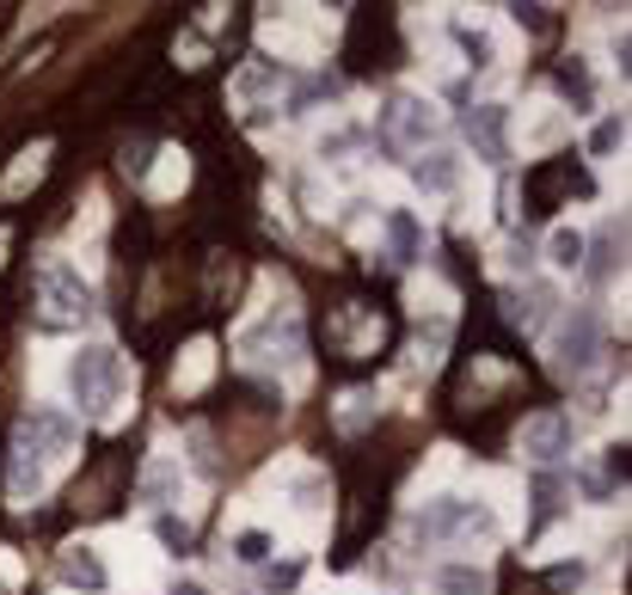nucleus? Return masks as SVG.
Wrapping results in <instances>:
<instances>
[{"mask_svg": "<svg viewBox=\"0 0 632 595\" xmlns=\"http://www.w3.org/2000/svg\"><path fill=\"white\" fill-rule=\"evenodd\" d=\"M620 142H626V123H620V117H602V123H595V135H590V154L602 160V154H614Z\"/></svg>", "mask_w": 632, "mask_h": 595, "instance_id": "4be33fe9", "label": "nucleus"}, {"mask_svg": "<svg viewBox=\"0 0 632 595\" xmlns=\"http://www.w3.org/2000/svg\"><path fill=\"white\" fill-rule=\"evenodd\" d=\"M0 252H7V227H0Z\"/></svg>", "mask_w": 632, "mask_h": 595, "instance_id": "c85d7f7f", "label": "nucleus"}, {"mask_svg": "<svg viewBox=\"0 0 632 595\" xmlns=\"http://www.w3.org/2000/svg\"><path fill=\"white\" fill-rule=\"evenodd\" d=\"M540 307H547V295H510V326H522V331H534L540 326Z\"/></svg>", "mask_w": 632, "mask_h": 595, "instance_id": "aec40b11", "label": "nucleus"}, {"mask_svg": "<svg viewBox=\"0 0 632 595\" xmlns=\"http://www.w3.org/2000/svg\"><path fill=\"white\" fill-rule=\"evenodd\" d=\"M369 411H375V393H369V387H356V393H344L338 423H344V430H363V423H369Z\"/></svg>", "mask_w": 632, "mask_h": 595, "instance_id": "6ab92c4d", "label": "nucleus"}, {"mask_svg": "<svg viewBox=\"0 0 632 595\" xmlns=\"http://www.w3.org/2000/svg\"><path fill=\"white\" fill-rule=\"evenodd\" d=\"M590 277H595V283L614 277V227H602V239H595V265H590Z\"/></svg>", "mask_w": 632, "mask_h": 595, "instance_id": "b1692460", "label": "nucleus"}, {"mask_svg": "<svg viewBox=\"0 0 632 595\" xmlns=\"http://www.w3.org/2000/svg\"><path fill=\"white\" fill-rule=\"evenodd\" d=\"M160 160H166V173H160L154 191H179V185H185V154H179V147H166Z\"/></svg>", "mask_w": 632, "mask_h": 595, "instance_id": "a878e982", "label": "nucleus"}, {"mask_svg": "<svg viewBox=\"0 0 632 595\" xmlns=\"http://www.w3.org/2000/svg\"><path fill=\"white\" fill-rule=\"evenodd\" d=\"M503 130H510V111L503 105H473L467 111V142H473L486 160H510V135Z\"/></svg>", "mask_w": 632, "mask_h": 595, "instance_id": "9d476101", "label": "nucleus"}, {"mask_svg": "<svg viewBox=\"0 0 632 595\" xmlns=\"http://www.w3.org/2000/svg\"><path fill=\"white\" fill-rule=\"evenodd\" d=\"M387 234H394L399 258H418V222H411L406 209H394V222H387Z\"/></svg>", "mask_w": 632, "mask_h": 595, "instance_id": "412c9836", "label": "nucleus"}, {"mask_svg": "<svg viewBox=\"0 0 632 595\" xmlns=\"http://www.w3.org/2000/svg\"><path fill=\"white\" fill-rule=\"evenodd\" d=\"M595 338H602L595 314H571L565 326H559V338H553L559 369H590V362H595Z\"/></svg>", "mask_w": 632, "mask_h": 595, "instance_id": "1a4fd4ad", "label": "nucleus"}, {"mask_svg": "<svg viewBox=\"0 0 632 595\" xmlns=\"http://www.w3.org/2000/svg\"><path fill=\"white\" fill-rule=\"evenodd\" d=\"M381 130H387L394 147H424V142L442 135V111H436L430 99H418V93H394L387 111H381Z\"/></svg>", "mask_w": 632, "mask_h": 595, "instance_id": "39448f33", "label": "nucleus"}, {"mask_svg": "<svg viewBox=\"0 0 632 595\" xmlns=\"http://www.w3.org/2000/svg\"><path fill=\"white\" fill-rule=\"evenodd\" d=\"M559 93L571 99V111H590V74H583V62L559 68Z\"/></svg>", "mask_w": 632, "mask_h": 595, "instance_id": "a211bd4d", "label": "nucleus"}, {"mask_svg": "<svg viewBox=\"0 0 632 595\" xmlns=\"http://www.w3.org/2000/svg\"><path fill=\"white\" fill-rule=\"evenodd\" d=\"M19 430H26V437L38 442V449L50 454L55 466H62L68 454L80 449V418H68V411H55V406H38V411H26V418H19Z\"/></svg>", "mask_w": 632, "mask_h": 595, "instance_id": "423d86ee", "label": "nucleus"}, {"mask_svg": "<svg viewBox=\"0 0 632 595\" xmlns=\"http://www.w3.org/2000/svg\"><path fill=\"white\" fill-rule=\"evenodd\" d=\"M0 595H13V583H7V577H0Z\"/></svg>", "mask_w": 632, "mask_h": 595, "instance_id": "cd10ccee", "label": "nucleus"}, {"mask_svg": "<svg viewBox=\"0 0 632 595\" xmlns=\"http://www.w3.org/2000/svg\"><path fill=\"white\" fill-rule=\"evenodd\" d=\"M271 546H277L271 534H258V529H252V534H239V541H234V553L246 558V565H264V558H271Z\"/></svg>", "mask_w": 632, "mask_h": 595, "instance_id": "5701e85b", "label": "nucleus"}, {"mask_svg": "<svg viewBox=\"0 0 632 595\" xmlns=\"http://www.w3.org/2000/svg\"><path fill=\"white\" fill-rule=\"evenodd\" d=\"M38 283H43V319H50V326H80V319H93L99 295H93V283L80 277V265L50 258Z\"/></svg>", "mask_w": 632, "mask_h": 595, "instance_id": "7ed1b4c3", "label": "nucleus"}, {"mask_svg": "<svg viewBox=\"0 0 632 595\" xmlns=\"http://www.w3.org/2000/svg\"><path fill=\"white\" fill-rule=\"evenodd\" d=\"M55 577H62L68 589H86V595H99V589L111 583L93 546H62V558H55Z\"/></svg>", "mask_w": 632, "mask_h": 595, "instance_id": "f8f14e48", "label": "nucleus"}, {"mask_svg": "<svg viewBox=\"0 0 632 595\" xmlns=\"http://www.w3.org/2000/svg\"><path fill=\"white\" fill-rule=\"evenodd\" d=\"M68 393H74L80 418L111 423L118 406L130 399V362H123L111 345H80L74 357H68Z\"/></svg>", "mask_w": 632, "mask_h": 595, "instance_id": "f257e3e1", "label": "nucleus"}, {"mask_svg": "<svg viewBox=\"0 0 632 595\" xmlns=\"http://www.w3.org/2000/svg\"><path fill=\"white\" fill-rule=\"evenodd\" d=\"M50 479H55V461L26 437V430H13V497L19 503L43 497V491H50Z\"/></svg>", "mask_w": 632, "mask_h": 595, "instance_id": "6e6552de", "label": "nucleus"}, {"mask_svg": "<svg viewBox=\"0 0 632 595\" xmlns=\"http://www.w3.org/2000/svg\"><path fill=\"white\" fill-rule=\"evenodd\" d=\"M436 589L442 595H486V571L479 565H442L436 571Z\"/></svg>", "mask_w": 632, "mask_h": 595, "instance_id": "dca6fc26", "label": "nucleus"}, {"mask_svg": "<svg viewBox=\"0 0 632 595\" xmlns=\"http://www.w3.org/2000/svg\"><path fill=\"white\" fill-rule=\"evenodd\" d=\"M154 534H160L166 546H179V553H191V529H185L179 516H154Z\"/></svg>", "mask_w": 632, "mask_h": 595, "instance_id": "393cba45", "label": "nucleus"}, {"mask_svg": "<svg viewBox=\"0 0 632 595\" xmlns=\"http://www.w3.org/2000/svg\"><path fill=\"white\" fill-rule=\"evenodd\" d=\"M43 160H50V142H31L26 154H19V166H13V178H7V197H19V191L31 185V178L43 173Z\"/></svg>", "mask_w": 632, "mask_h": 595, "instance_id": "f3484780", "label": "nucleus"}, {"mask_svg": "<svg viewBox=\"0 0 632 595\" xmlns=\"http://www.w3.org/2000/svg\"><path fill=\"white\" fill-rule=\"evenodd\" d=\"M411 534H424L430 546H473V541H498V510L491 503H467V497H436L411 516Z\"/></svg>", "mask_w": 632, "mask_h": 595, "instance_id": "f03ea898", "label": "nucleus"}, {"mask_svg": "<svg viewBox=\"0 0 632 595\" xmlns=\"http://www.w3.org/2000/svg\"><path fill=\"white\" fill-rule=\"evenodd\" d=\"M179 491H185V466L172 461V454H154L142 473V503L166 516V503H179Z\"/></svg>", "mask_w": 632, "mask_h": 595, "instance_id": "9b49d317", "label": "nucleus"}, {"mask_svg": "<svg viewBox=\"0 0 632 595\" xmlns=\"http://www.w3.org/2000/svg\"><path fill=\"white\" fill-rule=\"evenodd\" d=\"M411 178H418V191H455V185H461V154L430 147V154L411 166Z\"/></svg>", "mask_w": 632, "mask_h": 595, "instance_id": "ddd939ff", "label": "nucleus"}, {"mask_svg": "<svg viewBox=\"0 0 632 595\" xmlns=\"http://www.w3.org/2000/svg\"><path fill=\"white\" fill-rule=\"evenodd\" d=\"M547 265L553 270H578L583 265V234L578 227H553V239H547Z\"/></svg>", "mask_w": 632, "mask_h": 595, "instance_id": "2eb2a0df", "label": "nucleus"}, {"mask_svg": "<svg viewBox=\"0 0 632 595\" xmlns=\"http://www.w3.org/2000/svg\"><path fill=\"white\" fill-rule=\"evenodd\" d=\"M516 442H522L528 461H565V454H571V418H565V411H534Z\"/></svg>", "mask_w": 632, "mask_h": 595, "instance_id": "0eeeda50", "label": "nucleus"}, {"mask_svg": "<svg viewBox=\"0 0 632 595\" xmlns=\"http://www.w3.org/2000/svg\"><path fill=\"white\" fill-rule=\"evenodd\" d=\"M239 357L258 362V369H264V362H295V357H302V319H295L289 307H283V314L271 307V314L239 338Z\"/></svg>", "mask_w": 632, "mask_h": 595, "instance_id": "20e7f679", "label": "nucleus"}, {"mask_svg": "<svg viewBox=\"0 0 632 595\" xmlns=\"http://www.w3.org/2000/svg\"><path fill=\"white\" fill-rule=\"evenodd\" d=\"M210 375H215V345H210V338H197V345L185 350V369L172 375V387H179V393H197Z\"/></svg>", "mask_w": 632, "mask_h": 595, "instance_id": "4468645a", "label": "nucleus"}, {"mask_svg": "<svg viewBox=\"0 0 632 595\" xmlns=\"http://www.w3.org/2000/svg\"><path fill=\"white\" fill-rule=\"evenodd\" d=\"M172 595H203V589H197V583H179V589H172Z\"/></svg>", "mask_w": 632, "mask_h": 595, "instance_id": "bb28decb", "label": "nucleus"}]
</instances>
